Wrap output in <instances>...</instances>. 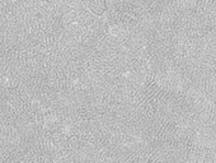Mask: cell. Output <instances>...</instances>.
Returning a JSON list of instances; mask_svg holds the SVG:
<instances>
[{
    "mask_svg": "<svg viewBox=\"0 0 216 163\" xmlns=\"http://www.w3.org/2000/svg\"><path fill=\"white\" fill-rule=\"evenodd\" d=\"M89 9L94 14L102 15L107 10V2L105 0H92L90 4H89Z\"/></svg>",
    "mask_w": 216,
    "mask_h": 163,
    "instance_id": "obj_1",
    "label": "cell"
},
{
    "mask_svg": "<svg viewBox=\"0 0 216 163\" xmlns=\"http://www.w3.org/2000/svg\"><path fill=\"white\" fill-rule=\"evenodd\" d=\"M110 32H111L112 35H115V36H117V35L120 33V27H118L117 24H112V26L110 27Z\"/></svg>",
    "mask_w": 216,
    "mask_h": 163,
    "instance_id": "obj_2",
    "label": "cell"
}]
</instances>
